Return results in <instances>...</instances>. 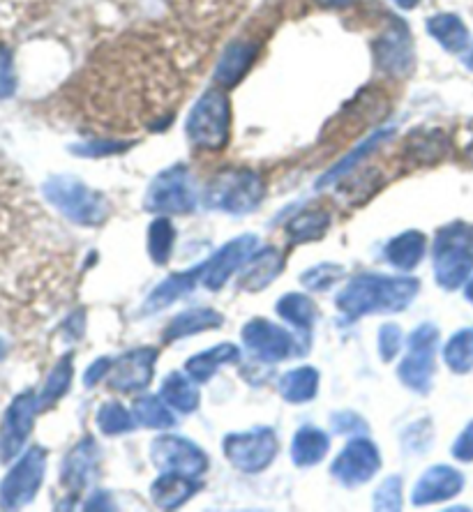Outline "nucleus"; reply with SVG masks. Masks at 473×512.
I'll use <instances>...</instances> for the list:
<instances>
[{"mask_svg":"<svg viewBox=\"0 0 473 512\" xmlns=\"http://www.w3.org/2000/svg\"><path fill=\"white\" fill-rule=\"evenodd\" d=\"M37 206L0 201V300L47 312L65 282L67 261Z\"/></svg>","mask_w":473,"mask_h":512,"instance_id":"f257e3e1","label":"nucleus"},{"mask_svg":"<svg viewBox=\"0 0 473 512\" xmlns=\"http://www.w3.org/2000/svg\"><path fill=\"white\" fill-rule=\"evenodd\" d=\"M418 289V280H411V277L360 275L344 286V291L337 296V307L349 319L377 312L393 314L409 307Z\"/></svg>","mask_w":473,"mask_h":512,"instance_id":"f03ea898","label":"nucleus"},{"mask_svg":"<svg viewBox=\"0 0 473 512\" xmlns=\"http://www.w3.org/2000/svg\"><path fill=\"white\" fill-rule=\"evenodd\" d=\"M187 141L194 150L217 153L231 137V102L220 88H210L194 104L185 123Z\"/></svg>","mask_w":473,"mask_h":512,"instance_id":"7ed1b4c3","label":"nucleus"},{"mask_svg":"<svg viewBox=\"0 0 473 512\" xmlns=\"http://www.w3.org/2000/svg\"><path fill=\"white\" fill-rule=\"evenodd\" d=\"M266 187L257 171L231 169L210 180L206 187V203L215 210L231 215H247L264 199Z\"/></svg>","mask_w":473,"mask_h":512,"instance_id":"20e7f679","label":"nucleus"},{"mask_svg":"<svg viewBox=\"0 0 473 512\" xmlns=\"http://www.w3.org/2000/svg\"><path fill=\"white\" fill-rule=\"evenodd\" d=\"M44 194L54 206L70 217L72 222L84 227H97L107 220L109 201L100 192L90 190L81 180L70 176H56L44 185Z\"/></svg>","mask_w":473,"mask_h":512,"instance_id":"39448f33","label":"nucleus"},{"mask_svg":"<svg viewBox=\"0 0 473 512\" xmlns=\"http://www.w3.org/2000/svg\"><path fill=\"white\" fill-rule=\"evenodd\" d=\"M473 270V227L453 224L434 243V275L444 289H457Z\"/></svg>","mask_w":473,"mask_h":512,"instance_id":"423d86ee","label":"nucleus"},{"mask_svg":"<svg viewBox=\"0 0 473 512\" xmlns=\"http://www.w3.org/2000/svg\"><path fill=\"white\" fill-rule=\"evenodd\" d=\"M224 455L238 471L259 473L268 469L277 457V436L268 427L229 434L224 439Z\"/></svg>","mask_w":473,"mask_h":512,"instance_id":"0eeeda50","label":"nucleus"},{"mask_svg":"<svg viewBox=\"0 0 473 512\" xmlns=\"http://www.w3.org/2000/svg\"><path fill=\"white\" fill-rule=\"evenodd\" d=\"M439 330L432 323L416 328L409 337V353L400 365V379L416 393H427L434 376V351H437Z\"/></svg>","mask_w":473,"mask_h":512,"instance_id":"6e6552de","label":"nucleus"},{"mask_svg":"<svg viewBox=\"0 0 473 512\" xmlns=\"http://www.w3.org/2000/svg\"><path fill=\"white\" fill-rule=\"evenodd\" d=\"M197 206V192L185 167L164 169L146 192V208L153 213H190Z\"/></svg>","mask_w":473,"mask_h":512,"instance_id":"1a4fd4ad","label":"nucleus"},{"mask_svg":"<svg viewBox=\"0 0 473 512\" xmlns=\"http://www.w3.org/2000/svg\"><path fill=\"white\" fill-rule=\"evenodd\" d=\"M44 466H47V453L42 448H30L0 485V506L21 508L33 501L42 485Z\"/></svg>","mask_w":473,"mask_h":512,"instance_id":"9d476101","label":"nucleus"},{"mask_svg":"<svg viewBox=\"0 0 473 512\" xmlns=\"http://www.w3.org/2000/svg\"><path fill=\"white\" fill-rule=\"evenodd\" d=\"M150 457H153L157 469L183 473V476H190V478L201 476L208 466L206 455L201 453L194 443L171 434H164L153 443Z\"/></svg>","mask_w":473,"mask_h":512,"instance_id":"9b49d317","label":"nucleus"},{"mask_svg":"<svg viewBox=\"0 0 473 512\" xmlns=\"http://www.w3.org/2000/svg\"><path fill=\"white\" fill-rule=\"evenodd\" d=\"M379 466L381 457L377 446L367 439H356L337 455L333 466H330V473H333L342 485L358 487L377 476Z\"/></svg>","mask_w":473,"mask_h":512,"instance_id":"f8f14e48","label":"nucleus"},{"mask_svg":"<svg viewBox=\"0 0 473 512\" xmlns=\"http://www.w3.org/2000/svg\"><path fill=\"white\" fill-rule=\"evenodd\" d=\"M37 406H40V397L24 393L14 399L10 409H7L3 429H0V459L3 462H10L24 448L30 429H33Z\"/></svg>","mask_w":473,"mask_h":512,"instance_id":"ddd939ff","label":"nucleus"},{"mask_svg":"<svg viewBox=\"0 0 473 512\" xmlns=\"http://www.w3.org/2000/svg\"><path fill=\"white\" fill-rule=\"evenodd\" d=\"M243 342L264 363H280L294 351V337L266 319H252L243 328Z\"/></svg>","mask_w":473,"mask_h":512,"instance_id":"4468645a","label":"nucleus"},{"mask_svg":"<svg viewBox=\"0 0 473 512\" xmlns=\"http://www.w3.org/2000/svg\"><path fill=\"white\" fill-rule=\"evenodd\" d=\"M157 360L155 349H137L120 356L114 365H111L107 386L116 393H139V390L148 388L150 379H153V367Z\"/></svg>","mask_w":473,"mask_h":512,"instance_id":"2eb2a0df","label":"nucleus"},{"mask_svg":"<svg viewBox=\"0 0 473 512\" xmlns=\"http://www.w3.org/2000/svg\"><path fill=\"white\" fill-rule=\"evenodd\" d=\"M374 58L390 77L409 74L414 65V47H411V35L407 26H402V21H393V26L374 42Z\"/></svg>","mask_w":473,"mask_h":512,"instance_id":"dca6fc26","label":"nucleus"},{"mask_svg":"<svg viewBox=\"0 0 473 512\" xmlns=\"http://www.w3.org/2000/svg\"><path fill=\"white\" fill-rule=\"evenodd\" d=\"M462 487V473L453 469V466H432V469L418 480L414 494H411V501H414V506H430V503L453 499V496L462 492Z\"/></svg>","mask_w":473,"mask_h":512,"instance_id":"f3484780","label":"nucleus"},{"mask_svg":"<svg viewBox=\"0 0 473 512\" xmlns=\"http://www.w3.org/2000/svg\"><path fill=\"white\" fill-rule=\"evenodd\" d=\"M257 243L259 240L254 236H243L238 240H231L229 245H224L206 266L204 284L208 289H222L224 282H227L238 268H243V263L247 261V256L252 254L254 247H257Z\"/></svg>","mask_w":473,"mask_h":512,"instance_id":"a211bd4d","label":"nucleus"},{"mask_svg":"<svg viewBox=\"0 0 473 512\" xmlns=\"http://www.w3.org/2000/svg\"><path fill=\"white\" fill-rule=\"evenodd\" d=\"M282 273V254L275 247H264L257 254L247 256L240 270L238 286L245 291H264L266 286Z\"/></svg>","mask_w":473,"mask_h":512,"instance_id":"6ab92c4d","label":"nucleus"},{"mask_svg":"<svg viewBox=\"0 0 473 512\" xmlns=\"http://www.w3.org/2000/svg\"><path fill=\"white\" fill-rule=\"evenodd\" d=\"M257 58V44L252 42H234L224 49V54L217 63L215 79L222 88H234L240 79L250 72V67Z\"/></svg>","mask_w":473,"mask_h":512,"instance_id":"aec40b11","label":"nucleus"},{"mask_svg":"<svg viewBox=\"0 0 473 512\" xmlns=\"http://www.w3.org/2000/svg\"><path fill=\"white\" fill-rule=\"evenodd\" d=\"M206 266H208V261L204 263V266L187 270V273L171 275L167 282H162L153 293H150V298L146 300L144 310L146 312H157V310H164V307H169L171 303H176L180 296L190 293L194 286L201 282V277L206 275Z\"/></svg>","mask_w":473,"mask_h":512,"instance_id":"412c9836","label":"nucleus"},{"mask_svg":"<svg viewBox=\"0 0 473 512\" xmlns=\"http://www.w3.org/2000/svg\"><path fill=\"white\" fill-rule=\"evenodd\" d=\"M199 485L194 483V478L183 476V473L164 471L160 478L155 480V485L150 487V496H153L155 506L160 508H178L185 501H190L197 494Z\"/></svg>","mask_w":473,"mask_h":512,"instance_id":"4be33fe9","label":"nucleus"},{"mask_svg":"<svg viewBox=\"0 0 473 512\" xmlns=\"http://www.w3.org/2000/svg\"><path fill=\"white\" fill-rule=\"evenodd\" d=\"M238 358H240L238 346L220 344V346H213V349H208L204 353H197V356L187 360L185 372L190 374L197 383H206L208 379H213L217 367L238 363Z\"/></svg>","mask_w":473,"mask_h":512,"instance_id":"5701e85b","label":"nucleus"},{"mask_svg":"<svg viewBox=\"0 0 473 512\" xmlns=\"http://www.w3.org/2000/svg\"><path fill=\"white\" fill-rule=\"evenodd\" d=\"M427 33L450 54H460L469 47V30L455 14H437L427 21Z\"/></svg>","mask_w":473,"mask_h":512,"instance_id":"b1692460","label":"nucleus"},{"mask_svg":"<svg viewBox=\"0 0 473 512\" xmlns=\"http://www.w3.org/2000/svg\"><path fill=\"white\" fill-rule=\"evenodd\" d=\"M160 397L171 406V409H176L180 413L197 411V406L201 402L197 388H194V379L187 372H171L167 379L162 381Z\"/></svg>","mask_w":473,"mask_h":512,"instance_id":"393cba45","label":"nucleus"},{"mask_svg":"<svg viewBox=\"0 0 473 512\" xmlns=\"http://www.w3.org/2000/svg\"><path fill=\"white\" fill-rule=\"evenodd\" d=\"M217 326H222V314L208 310V307H204V310H190L185 314H178L169 323L167 330H164V340H183V337L204 333V330H213Z\"/></svg>","mask_w":473,"mask_h":512,"instance_id":"a878e982","label":"nucleus"},{"mask_svg":"<svg viewBox=\"0 0 473 512\" xmlns=\"http://www.w3.org/2000/svg\"><path fill=\"white\" fill-rule=\"evenodd\" d=\"M330 448V436L317 427H303L291 443V459L298 466L319 464Z\"/></svg>","mask_w":473,"mask_h":512,"instance_id":"bb28decb","label":"nucleus"},{"mask_svg":"<svg viewBox=\"0 0 473 512\" xmlns=\"http://www.w3.org/2000/svg\"><path fill=\"white\" fill-rule=\"evenodd\" d=\"M384 254L395 268H402V270L416 268L420 259L425 256V236L418 231L400 233V236L393 238L386 245Z\"/></svg>","mask_w":473,"mask_h":512,"instance_id":"cd10ccee","label":"nucleus"},{"mask_svg":"<svg viewBox=\"0 0 473 512\" xmlns=\"http://www.w3.org/2000/svg\"><path fill=\"white\" fill-rule=\"evenodd\" d=\"M446 153V137L444 132H416L411 134L404 148V155L411 164L423 167V164L439 162Z\"/></svg>","mask_w":473,"mask_h":512,"instance_id":"c85d7f7f","label":"nucleus"},{"mask_svg":"<svg viewBox=\"0 0 473 512\" xmlns=\"http://www.w3.org/2000/svg\"><path fill=\"white\" fill-rule=\"evenodd\" d=\"M319 390V372L312 367H300V370L287 372L280 379V395L291 404L310 402Z\"/></svg>","mask_w":473,"mask_h":512,"instance_id":"c756f323","label":"nucleus"},{"mask_svg":"<svg viewBox=\"0 0 473 512\" xmlns=\"http://www.w3.org/2000/svg\"><path fill=\"white\" fill-rule=\"evenodd\" d=\"M95 466V443L93 439H84L65 459L63 483L65 487H84Z\"/></svg>","mask_w":473,"mask_h":512,"instance_id":"7c9ffc66","label":"nucleus"},{"mask_svg":"<svg viewBox=\"0 0 473 512\" xmlns=\"http://www.w3.org/2000/svg\"><path fill=\"white\" fill-rule=\"evenodd\" d=\"M132 413L139 425L150 427V429H171L176 423L174 413L169 411V404L164 402L162 397H155V395L139 397L137 402H134Z\"/></svg>","mask_w":473,"mask_h":512,"instance_id":"2f4dec72","label":"nucleus"},{"mask_svg":"<svg viewBox=\"0 0 473 512\" xmlns=\"http://www.w3.org/2000/svg\"><path fill=\"white\" fill-rule=\"evenodd\" d=\"M388 134H390V130H381V132H374V134H370V137H367L363 143H360V146L356 148V150H351V153L344 157V160H340L335 164L333 169H330L324 178L319 180V187H324V185H330V183H337V180L340 178H344V176H349L351 171H354L360 162L365 160L367 155L372 153L374 148L379 146L381 141L384 139H388Z\"/></svg>","mask_w":473,"mask_h":512,"instance_id":"473e14b6","label":"nucleus"},{"mask_svg":"<svg viewBox=\"0 0 473 512\" xmlns=\"http://www.w3.org/2000/svg\"><path fill=\"white\" fill-rule=\"evenodd\" d=\"M330 227L328 210H305L289 222V238L294 243H307V240H317L324 236Z\"/></svg>","mask_w":473,"mask_h":512,"instance_id":"72a5a7b5","label":"nucleus"},{"mask_svg":"<svg viewBox=\"0 0 473 512\" xmlns=\"http://www.w3.org/2000/svg\"><path fill=\"white\" fill-rule=\"evenodd\" d=\"M444 360L457 374L473 370V328H464L450 337L444 349Z\"/></svg>","mask_w":473,"mask_h":512,"instance_id":"f704fd0d","label":"nucleus"},{"mask_svg":"<svg viewBox=\"0 0 473 512\" xmlns=\"http://www.w3.org/2000/svg\"><path fill=\"white\" fill-rule=\"evenodd\" d=\"M174 243H176V229H174V224L167 220V217H160V220H155L153 224H150L148 254H150V259L157 263V266H164V263L169 261L171 250H174Z\"/></svg>","mask_w":473,"mask_h":512,"instance_id":"c9c22d12","label":"nucleus"},{"mask_svg":"<svg viewBox=\"0 0 473 512\" xmlns=\"http://www.w3.org/2000/svg\"><path fill=\"white\" fill-rule=\"evenodd\" d=\"M277 314H280L282 319H287L289 323H294L296 328L307 330L312 328L317 310H314V303L307 296L289 293V296H284L280 303H277Z\"/></svg>","mask_w":473,"mask_h":512,"instance_id":"e433bc0d","label":"nucleus"},{"mask_svg":"<svg viewBox=\"0 0 473 512\" xmlns=\"http://www.w3.org/2000/svg\"><path fill=\"white\" fill-rule=\"evenodd\" d=\"M134 425H137L134 413L127 411L125 406L118 402H107L100 409V413H97V427L109 436L130 432V429H134Z\"/></svg>","mask_w":473,"mask_h":512,"instance_id":"4c0bfd02","label":"nucleus"},{"mask_svg":"<svg viewBox=\"0 0 473 512\" xmlns=\"http://www.w3.org/2000/svg\"><path fill=\"white\" fill-rule=\"evenodd\" d=\"M70 381H72V358L67 356L54 367V372H51L47 383H44L40 404L47 406L51 402H56L58 397H63L67 386H70Z\"/></svg>","mask_w":473,"mask_h":512,"instance_id":"58836bf2","label":"nucleus"},{"mask_svg":"<svg viewBox=\"0 0 473 512\" xmlns=\"http://www.w3.org/2000/svg\"><path fill=\"white\" fill-rule=\"evenodd\" d=\"M344 275V268L335 266V263H321V266L307 270L303 275L305 286H310L312 291H326L328 286L337 282V277Z\"/></svg>","mask_w":473,"mask_h":512,"instance_id":"ea45409f","label":"nucleus"},{"mask_svg":"<svg viewBox=\"0 0 473 512\" xmlns=\"http://www.w3.org/2000/svg\"><path fill=\"white\" fill-rule=\"evenodd\" d=\"M374 506H377L379 510H397L402 506L400 478L397 476L388 478L386 483L377 489V494H374Z\"/></svg>","mask_w":473,"mask_h":512,"instance_id":"a19ab883","label":"nucleus"},{"mask_svg":"<svg viewBox=\"0 0 473 512\" xmlns=\"http://www.w3.org/2000/svg\"><path fill=\"white\" fill-rule=\"evenodd\" d=\"M132 143L127 141H118V139H100V141H88L84 146H77L79 155H93V157H102V155H116L123 153V150L130 148Z\"/></svg>","mask_w":473,"mask_h":512,"instance_id":"79ce46f5","label":"nucleus"},{"mask_svg":"<svg viewBox=\"0 0 473 512\" xmlns=\"http://www.w3.org/2000/svg\"><path fill=\"white\" fill-rule=\"evenodd\" d=\"M17 88V77H14L12 54L5 44H0V100L10 97Z\"/></svg>","mask_w":473,"mask_h":512,"instance_id":"37998d69","label":"nucleus"},{"mask_svg":"<svg viewBox=\"0 0 473 512\" xmlns=\"http://www.w3.org/2000/svg\"><path fill=\"white\" fill-rule=\"evenodd\" d=\"M400 349H402V333H400V328L393 326V323H388V326L381 328V337H379L381 358L393 360L397 353H400Z\"/></svg>","mask_w":473,"mask_h":512,"instance_id":"c03bdc74","label":"nucleus"},{"mask_svg":"<svg viewBox=\"0 0 473 512\" xmlns=\"http://www.w3.org/2000/svg\"><path fill=\"white\" fill-rule=\"evenodd\" d=\"M453 455L460 459V462H473V423H469L467 429L460 434V439L455 441Z\"/></svg>","mask_w":473,"mask_h":512,"instance_id":"a18cd8bd","label":"nucleus"},{"mask_svg":"<svg viewBox=\"0 0 473 512\" xmlns=\"http://www.w3.org/2000/svg\"><path fill=\"white\" fill-rule=\"evenodd\" d=\"M333 427H335V432L347 434V432H363L365 423L356 416V413L344 411V413H337V416H333Z\"/></svg>","mask_w":473,"mask_h":512,"instance_id":"49530a36","label":"nucleus"},{"mask_svg":"<svg viewBox=\"0 0 473 512\" xmlns=\"http://www.w3.org/2000/svg\"><path fill=\"white\" fill-rule=\"evenodd\" d=\"M111 360L109 358H100V360H95L93 363V367H88V372H86V379H84V383L88 388H93L95 383H100L102 379H107L109 376V370H111Z\"/></svg>","mask_w":473,"mask_h":512,"instance_id":"de8ad7c7","label":"nucleus"},{"mask_svg":"<svg viewBox=\"0 0 473 512\" xmlns=\"http://www.w3.org/2000/svg\"><path fill=\"white\" fill-rule=\"evenodd\" d=\"M319 7H326V10H342V7H349L354 0H314Z\"/></svg>","mask_w":473,"mask_h":512,"instance_id":"09e8293b","label":"nucleus"},{"mask_svg":"<svg viewBox=\"0 0 473 512\" xmlns=\"http://www.w3.org/2000/svg\"><path fill=\"white\" fill-rule=\"evenodd\" d=\"M397 7H402V10H414V7L420 3V0H393Z\"/></svg>","mask_w":473,"mask_h":512,"instance_id":"8fccbe9b","label":"nucleus"},{"mask_svg":"<svg viewBox=\"0 0 473 512\" xmlns=\"http://www.w3.org/2000/svg\"><path fill=\"white\" fill-rule=\"evenodd\" d=\"M464 65H467L469 70H473V47L467 51V56H464Z\"/></svg>","mask_w":473,"mask_h":512,"instance_id":"3c124183","label":"nucleus"},{"mask_svg":"<svg viewBox=\"0 0 473 512\" xmlns=\"http://www.w3.org/2000/svg\"><path fill=\"white\" fill-rule=\"evenodd\" d=\"M464 293H467V298H469L471 303H473V280H469V284H467V291H464Z\"/></svg>","mask_w":473,"mask_h":512,"instance_id":"603ef678","label":"nucleus"},{"mask_svg":"<svg viewBox=\"0 0 473 512\" xmlns=\"http://www.w3.org/2000/svg\"><path fill=\"white\" fill-rule=\"evenodd\" d=\"M467 157H469V160L473 162V141L469 143V148H467Z\"/></svg>","mask_w":473,"mask_h":512,"instance_id":"864d4df0","label":"nucleus"}]
</instances>
